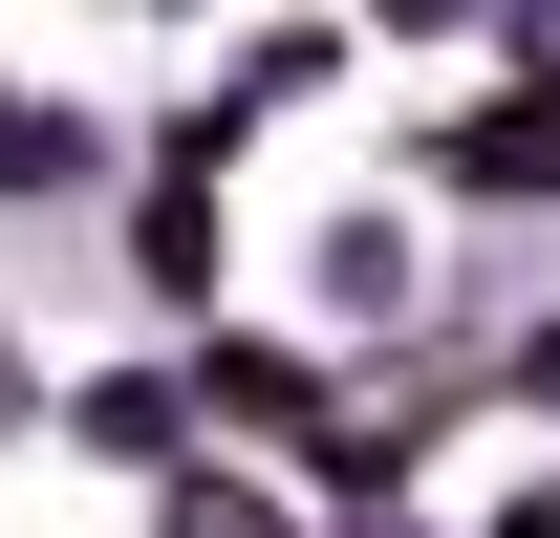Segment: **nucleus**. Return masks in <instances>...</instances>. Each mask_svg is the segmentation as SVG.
I'll return each mask as SVG.
<instances>
[{
    "instance_id": "f257e3e1",
    "label": "nucleus",
    "mask_w": 560,
    "mask_h": 538,
    "mask_svg": "<svg viewBox=\"0 0 560 538\" xmlns=\"http://www.w3.org/2000/svg\"><path fill=\"white\" fill-rule=\"evenodd\" d=\"M0 431H22V344H0Z\"/></svg>"
}]
</instances>
